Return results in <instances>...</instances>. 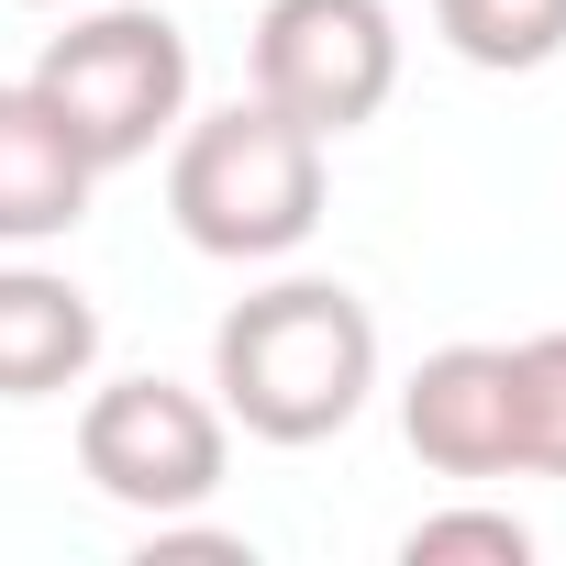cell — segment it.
<instances>
[{
	"mask_svg": "<svg viewBox=\"0 0 566 566\" xmlns=\"http://www.w3.org/2000/svg\"><path fill=\"white\" fill-rule=\"evenodd\" d=\"M211 389L255 444H334L378 389V323L345 277H277L211 323Z\"/></svg>",
	"mask_w": 566,
	"mask_h": 566,
	"instance_id": "1",
	"label": "cell"
},
{
	"mask_svg": "<svg viewBox=\"0 0 566 566\" xmlns=\"http://www.w3.org/2000/svg\"><path fill=\"white\" fill-rule=\"evenodd\" d=\"M167 211L200 255L222 266H266V255H301L323 222V134L290 123L277 101H233L200 112L167 156Z\"/></svg>",
	"mask_w": 566,
	"mask_h": 566,
	"instance_id": "2",
	"label": "cell"
},
{
	"mask_svg": "<svg viewBox=\"0 0 566 566\" xmlns=\"http://www.w3.org/2000/svg\"><path fill=\"white\" fill-rule=\"evenodd\" d=\"M34 90L56 101L78 156L112 178L189 123V34L145 0H78L67 34H45V56H34Z\"/></svg>",
	"mask_w": 566,
	"mask_h": 566,
	"instance_id": "3",
	"label": "cell"
},
{
	"mask_svg": "<svg viewBox=\"0 0 566 566\" xmlns=\"http://www.w3.org/2000/svg\"><path fill=\"white\" fill-rule=\"evenodd\" d=\"M222 455H233L222 400H200V389H178V378H112V389H90V411H78V467H90V489L123 500V511H145V522L200 511V500L222 489Z\"/></svg>",
	"mask_w": 566,
	"mask_h": 566,
	"instance_id": "4",
	"label": "cell"
},
{
	"mask_svg": "<svg viewBox=\"0 0 566 566\" xmlns=\"http://www.w3.org/2000/svg\"><path fill=\"white\" fill-rule=\"evenodd\" d=\"M400 90V23L389 0H266L255 12V101L312 123L323 145L378 123Z\"/></svg>",
	"mask_w": 566,
	"mask_h": 566,
	"instance_id": "5",
	"label": "cell"
},
{
	"mask_svg": "<svg viewBox=\"0 0 566 566\" xmlns=\"http://www.w3.org/2000/svg\"><path fill=\"white\" fill-rule=\"evenodd\" d=\"M400 433L433 478H511L522 433H511V345H433L400 389Z\"/></svg>",
	"mask_w": 566,
	"mask_h": 566,
	"instance_id": "6",
	"label": "cell"
},
{
	"mask_svg": "<svg viewBox=\"0 0 566 566\" xmlns=\"http://www.w3.org/2000/svg\"><path fill=\"white\" fill-rule=\"evenodd\" d=\"M90 189L101 167L78 156V134L56 123V101L23 78L0 90V244H56L90 222Z\"/></svg>",
	"mask_w": 566,
	"mask_h": 566,
	"instance_id": "7",
	"label": "cell"
},
{
	"mask_svg": "<svg viewBox=\"0 0 566 566\" xmlns=\"http://www.w3.org/2000/svg\"><path fill=\"white\" fill-rule=\"evenodd\" d=\"M101 356V312L56 266H0V400H56Z\"/></svg>",
	"mask_w": 566,
	"mask_h": 566,
	"instance_id": "8",
	"label": "cell"
},
{
	"mask_svg": "<svg viewBox=\"0 0 566 566\" xmlns=\"http://www.w3.org/2000/svg\"><path fill=\"white\" fill-rule=\"evenodd\" d=\"M433 34L467 67L522 78V67H555L566 56V0H433Z\"/></svg>",
	"mask_w": 566,
	"mask_h": 566,
	"instance_id": "9",
	"label": "cell"
},
{
	"mask_svg": "<svg viewBox=\"0 0 566 566\" xmlns=\"http://www.w3.org/2000/svg\"><path fill=\"white\" fill-rule=\"evenodd\" d=\"M511 433H522V478H566V334L511 345Z\"/></svg>",
	"mask_w": 566,
	"mask_h": 566,
	"instance_id": "10",
	"label": "cell"
},
{
	"mask_svg": "<svg viewBox=\"0 0 566 566\" xmlns=\"http://www.w3.org/2000/svg\"><path fill=\"white\" fill-rule=\"evenodd\" d=\"M400 555H411V566H455V555L522 566V555H533V522H522V511H433V522L400 533Z\"/></svg>",
	"mask_w": 566,
	"mask_h": 566,
	"instance_id": "11",
	"label": "cell"
},
{
	"mask_svg": "<svg viewBox=\"0 0 566 566\" xmlns=\"http://www.w3.org/2000/svg\"><path fill=\"white\" fill-rule=\"evenodd\" d=\"M34 12H78V0H34Z\"/></svg>",
	"mask_w": 566,
	"mask_h": 566,
	"instance_id": "12",
	"label": "cell"
}]
</instances>
